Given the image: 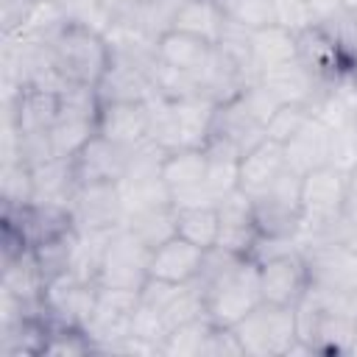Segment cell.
Wrapping results in <instances>:
<instances>
[{
    "mask_svg": "<svg viewBox=\"0 0 357 357\" xmlns=\"http://www.w3.org/2000/svg\"><path fill=\"white\" fill-rule=\"evenodd\" d=\"M343 8L346 11H357V0H343Z\"/></svg>",
    "mask_w": 357,
    "mask_h": 357,
    "instance_id": "cell-32",
    "label": "cell"
},
{
    "mask_svg": "<svg viewBox=\"0 0 357 357\" xmlns=\"http://www.w3.org/2000/svg\"><path fill=\"white\" fill-rule=\"evenodd\" d=\"M204 259H206L204 248H198L190 240L173 234L170 240H165L162 245H156L151 251L148 276L162 279V282H173V284H190L201 276Z\"/></svg>",
    "mask_w": 357,
    "mask_h": 357,
    "instance_id": "cell-16",
    "label": "cell"
},
{
    "mask_svg": "<svg viewBox=\"0 0 357 357\" xmlns=\"http://www.w3.org/2000/svg\"><path fill=\"white\" fill-rule=\"evenodd\" d=\"M287 170L284 159V145L265 137L254 148H248L240 156V170H237V190L245 192L248 198H257L265 192L282 173Z\"/></svg>",
    "mask_w": 357,
    "mask_h": 357,
    "instance_id": "cell-17",
    "label": "cell"
},
{
    "mask_svg": "<svg viewBox=\"0 0 357 357\" xmlns=\"http://www.w3.org/2000/svg\"><path fill=\"white\" fill-rule=\"evenodd\" d=\"M301 251L310 265V287L346 293L357 290V251L335 237H318L301 243Z\"/></svg>",
    "mask_w": 357,
    "mask_h": 357,
    "instance_id": "cell-9",
    "label": "cell"
},
{
    "mask_svg": "<svg viewBox=\"0 0 357 357\" xmlns=\"http://www.w3.org/2000/svg\"><path fill=\"white\" fill-rule=\"evenodd\" d=\"M151 251L128 226H120L117 231H112L98 273H95V284L100 287H120V290H142V284L148 282V262H151Z\"/></svg>",
    "mask_w": 357,
    "mask_h": 357,
    "instance_id": "cell-7",
    "label": "cell"
},
{
    "mask_svg": "<svg viewBox=\"0 0 357 357\" xmlns=\"http://www.w3.org/2000/svg\"><path fill=\"white\" fill-rule=\"evenodd\" d=\"M50 61L56 70L78 86H95L103 81L109 64H112V39L106 31L84 22V20H61L47 36H45Z\"/></svg>",
    "mask_w": 357,
    "mask_h": 357,
    "instance_id": "cell-2",
    "label": "cell"
},
{
    "mask_svg": "<svg viewBox=\"0 0 357 357\" xmlns=\"http://www.w3.org/2000/svg\"><path fill=\"white\" fill-rule=\"evenodd\" d=\"M226 11L220 6V0H184L170 22V28L176 31H187L195 33L212 45H218L223 28H226Z\"/></svg>",
    "mask_w": 357,
    "mask_h": 357,
    "instance_id": "cell-21",
    "label": "cell"
},
{
    "mask_svg": "<svg viewBox=\"0 0 357 357\" xmlns=\"http://www.w3.org/2000/svg\"><path fill=\"white\" fill-rule=\"evenodd\" d=\"M284 159H287V167L298 176L318 170L324 165H332V128L312 114L298 128V134L290 142H284Z\"/></svg>",
    "mask_w": 357,
    "mask_h": 357,
    "instance_id": "cell-18",
    "label": "cell"
},
{
    "mask_svg": "<svg viewBox=\"0 0 357 357\" xmlns=\"http://www.w3.org/2000/svg\"><path fill=\"white\" fill-rule=\"evenodd\" d=\"M156 61L162 67H170L176 73H184V75H192L198 81H204L212 59H215V45L195 36V33H187V31H176V28H167L156 36ZM204 89V84H201Z\"/></svg>",
    "mask_w": 357,
    "mask_h": 357,
    "instance_id": "cell-12",
    "label": "cell"
},
{
    "mask_svg": "<svg viewBox=\"0 0 357 357\" xmlns=\"http://www.w3.org/2000/svg\"><path fill=\"white\" fill-rule=\"evenodd\" d=\"M126 226L148 245V248H156L162 245L165 240H170L176 234V206L173 204H162V206H153V209H145V212H137L126 220Z\"/></svg>",
    "mask_w": 357,
    "mask_h": 357,
    "instance_id": "cell-25",
    "label": "cell"
},
{
    "mask_svg": "<svg viewBox=\"0 0 357 357\" xmlns=\"http://www.w3.org/2000/svg\"><path fill=\"white\" fill-rule=\"evenodd\" d=\"M128 159H131L128 148L95 134L78 151V156H73V173L78 184H100V181L117 184L128 170Z\"/></svg>",
    "mask_w": 357,
    "mask_h": 357,
    "instance_id": "cell-13",
    "label": "cell"
},
{
    "mask_svg": "<svg viewBox=\"0 0 357 357\" xmlns=\"http://www.w3.org/2000/svg\"><path fill=\"white\" fill-rule=\"evenodd\" d=\"M226 17L245 31H257L273 25V3L271 0H220Z\"/></svg>",
    "mask_w": 357,
    "mask_h": 357,
    "instance_id": "cell-27",
    "label": "cell"
},
{
    "mask_svg": "<svg viewBox=\"0 0 357 357\" xmlns=\"http://www.w3.org/2000/svg\"><path fill=\"white\" fill-rule=\"evenodd\" d=\"M312 117V109L310 106H301V103H282L276 112H273V117L268 120V126H265V137H271V139H276V142H290L296 134H298V128L307 123Z\"/></svg>",
    "mask_w": 357,
    "mask_h": 357,
    "instance_id": "cell-28",
    "label": "cell"
},
{
    "mask_svg": "<svg viewBox=\"0 0 357 357\" xmlns=\"http://www.w3.org/2000/svg\"><path fill=\"white\" fill-rule=\"evenodd\" d=\"M201 354H206V357H226V354L240 357L245 351H243V346H240V340H237V335H234L231 326H212L209 335H206V343H204V351Z\"/></svg>",
    "mask_w": 357,
    "mask_h": 357,
    "instance_id": "cell-31",
    "label": "cell"
},
{
    "mask_svg": "<svg viewBox=\"0 0 357 357\" xmlns=\"http://www.w3.org/2000/svg\"><path fill=\"white\" fill-rule=\"evenodd\" d=\"M0 195H3L6 209H20V206L33 204V167L25 156L3 159Z\"/></svg>",
    "mask_w": 357,
    "mask_h": 357,
    "instance_id": "cell-24",
    "label": "cell"
},
{
    "mask_svg": "<svg viewBox=\"0 0 357 357\" xmlns=\"http://www.w3.org/2000/svg\"><path fill=\"white\" fill-rule=\"evenodd\" d=\"M176 234L190 240L192 245L212 251L218 245L220 234V218H218V204L206 206H176Z\"/></svg>",
    "mask_w": 357,
    "mask_h": 357,
    "instance_id": "cell-23",
    "label": "cell"
},
{
    "mask_svg": "<svg viewBox=\"0 0 357 357\" xmlns=\"http://www.w3.org/2000/svg\"><path fill=\"white\" fill-rule=\"evenodd\" d=\"M218 218H220V234L215 248L229 251L234 257H251L254 248L259 245L251 198L240 190L229 192L226 198L218 201Z\"/></svg>",
    "mask_w": 357,
    "mask_h": 357,
    "instance_id": "cell-11",
    "label": "cell"
},
{
    "mask_svg": "<svg viewBox=\"0 0 357 357\" xmlns=\"http://www.w3.org/2000/svg\"><path fill=\"white\" fill-rule=\"evenodd\" d=\"M298 340L315 354H349L357 346V318L351 296L310 287L296 304Z\"/></svg>",
    "mask_w": 357,
    "mask_h": 357,
    "instance_id": "cell-3",
    "label": "cell"
},
{
    "mask_svg": "<svg viewBox=\"0 0 357 357\" xmlns=\"http://www.w3.org/2000/svg\"><path fill=\"white\" fill-rule=\"evenodd\" d=\"M349 170L324 165L301 176V231L298 245L307 240L329 237L343 215Z\"/></svg>",
    "mask_w": 357,
    "mask_h": 357,
    "instance_id": "cell-4",
    "label": "cell"
},
{
    "mask_svg": "<svg viewBox=\"0 0 357 357\" xmlns=\"http://www.w3.org/2000/svg\"><path fill=\"white\" fill-rule=\"evenodd\" d=\"M298 59L324 81L332 84L335 78H340L343 73H351L349 61L343 59V53L337 50L335 39L326 33L324 25H310L307 31L298 33Z\"/></svg>",
    "mask_w": 357,
    "mask_h": 357,
    "instance_id": "cell-19",
    "label": "cell"
},
{
    "mask_svg": "<svg viewBox=\"0 0 357 357\" xmlns=\"http://www.w3.org/2000/svg\"><path fill=\"white\" fill-rule=\"evenodd\" d=\"M351 78H354V89H357V64H354V70H351Z\"/></svg>",
    "mask_w": 357,
    "mask_h": 357,
    "instance_id": "cell-34",
    "label": "cell"
},
{
    "mask_svg": "<svg viewBox=\"0 0 357 357\" xmlns=\"http://www.w3.org/2000/svg\"><path fill=\"white\" fill-rule=\"evenodd\" d=\"M335 240H343L357 251V165L349 170V184H346V201H343V215L329 234Z\"/></svg>",
    "mask_w": 357,
    "mask_h": 357,
    "instance_id": "cell-29",
    "label": "cell"
},
{
    "mask_svg": "<svg viewBox=\"0 0 357 357\" xmlns=\"http://www.w3.org/2000/svg\"><path fill=\"white\" fill-rule=\"evenodd\" d=\"M351 17H354V22H357V11H351Z\"/></svg>",
    "mask_w": 357,
    "mask_h": 357,
    "instance_id": "cell-35",
    "label": "cell"
},
{
    "mask_svg": "<svg viewBox=\"0 0 357 357\" xmlns=\"http://www.w3.org/2000/svg\"><path fill=\"white\" fill-rule=\"evenodd\" d=\"M251 53H254V64L262 75L271 67L298 59V33H293L276 22L257 28V31H251Z\"/></svg>",
    "mask_w": 357,
    "mask_h": 357,
    "instance_id": "cell-22",
    "label": "cell"
},
{
    "mask_svg": "<svg viewBox=\"0 0 357 357\" xmlns=\"http://www.w3.org/2000/svg\"><path fill=\"white\" fill-rule=\"evenodd\" d=\"M215 324L206 318V315H198L187 324H178L176 329H170L162 340V349L159 354H187V357H201L204 351V343H206V335Z\"/></svg>",
    "mask_w": 357,
    "mask_h": 357,
    "instance_id": "cell-26",
    "label": "cell"
},
{
    "mask_svg": "<svg viewBox=\"0 0 357 357\" xmlns=\"http://www.w3.org/2000/svg\"><path fill=\"white\" fill-rule=\"evenodd\" d=\"M231 329L243 351L251 357H287L290 349L298 343L296 307H279L262 301Z\"/></svg>",
    "mask_w": 357,
    "mask_h": 357,
    "instance_id": "cell-5",
    "label": "cell"
},
{
    "mask_svg": "<svg viewBox=\"0 0 357 357\" xmlns=\"http://www.w3.org/2000/svg\"><path fill=\"white\" fill-rule=\"evenodd\" d=\"M73 220L78 231H114L126 226V212L117 184H78L70 198Z\"/></svg>",
    "mask_w": 357,
    "mask_h": 357,
    "instance_id": "cell-10",
    "label": "cell"
},
{
    "mask_svg": "<svg viewBox=\"0 0 357 357\" xmlns=\"http://www.w3.org/2000/svg\"><path fill=\"white\" fill-rule=\"evenodd\" d=\"M271 3H273L276 25H282L293 33H301L310 25H315V17H312V8L307 0H271Z\"/></svg>",
    "mask_w": 357,
    "mask_h": 357,
    "instance_id": "cell-30",
    "label": "cell"
},
{
    "mask_svg": "<svg viewBox=\"0 0 357 357\" xmlns=\"http://www.w3.org/2000/svg\"><path fill=\"white\" fill-rule=\"evenodd\" d=\"M170 106L176 114L181 148H204L212 134L218 100L209 95H184V98H170Z\"/></svg>",
    "mask_w": 357,
    "mask_h": 357,
    "instance_id": "cell-20",
    "label": "cell"
},
{
    "mask_svg": "<svg viewBox=\"0 0 357 357\" xmlns=\"http://www.w3.org/2000/svg\"><path fill=\"white\" fill-rule=\"evenodd\" d=\"M259 262V290L262 301L279 307H296L310 290V265L301 245L273 251Z\"/></svg>",
    "mask_w": 357,
    "mask_h": 357,
    "instance_id": "cell-8",
    "label": "cell"
},
{
    "mask_svg": "<svg viewBox=\"0 0 357 357\" xmlns=\"http://www.w3.org/2000/svg\"><path fill=\"white\" fill-rule=\"evenodd\" d=\"M259 81L268 86V92L279 103H301V106H310V109H315L318 98L329 86L301 59H293V61H284L279 67L265 70L259 75Z\"/></svg>",
    "mask_w": 357,
    "mask_h": 357,
    "instance_id": "cell-14",
    "label": "cell"
},
{
    "mask_svg": "<svg viewBox=\"0 0 357 357\" xmlns=\"http://www.w3.org/2000/svg\"><path fill=\"white\" fill-rule=\"evenodd\" d=\"M254 204V220L259 240L268 243H287L296 240L301 231V176L290 167L257 198Z\"/></svg>",
    "mask_w": 357,
    "mask_h": 357,
    "instance_id": "cell-6",
    "label": "cell"
},
{
    "mask_svg": "<svg viewBox=\"0 0 357 357\" xmlns=\"http://www.w3.org/2000/svg\"><path fill=\"white\" fill-rule=\"evenodd\" d=\"M98 134L134 151L148 142V106L145 100H106L98 109Z\"/></svg>",
    "mask_w": 357,
    "mask_h": 357,
    "instance_id": "cell-15",
    "label": "cell"
},
{
    "mask_svg": "<svg viewBox=\"0 0 357 357\" xmlns=\"http://www.w3.org/2000/svg\"><path fill=\"white\" fill-rule=\"evenodd\" d=\"M351 307H354V318H357V290L351 293Z\"/></svg>",
    "mask_w": 357,
    "mask_h": 357,
    "instance_id": "cell-33",
    "label": "cell"
},
{
    "mask_svg": "<svg viewBox=\"0 0 357 357\" xmlns=\"http://www.w3.org/2000/svg\"><path fill=\"white\" fill-rule=\"evenodd\" d=\"M198 284L204 290V312L215 326H234L262 304L259 262L254 257L212 248L206 251Z\"/></svg>",
    "mask_w": 357,
    "mask_h": 357,
    "instance_id": "cell-1",
    "label": "cell"
}]
</instances>
